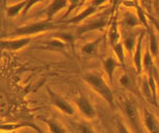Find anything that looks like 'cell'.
<instances>
[{"label":"cell","mask_w":159,"mask_h":133,"mask_svg":"<svg viewBox=\"0 0 159 133\" xmlns=\"http://www.w3.org/2000/svg\"><path fill=\"white\" fill-rule=\"evenodd\" d=\"M82 78L110 106L115 107V97H113V94L111 92V89H110V87L107 85L106 82H105L104 79L100 75L95 73H86L83 75Z\"/></svg>","instance_id":"1"},{"label":"cell","mask_w":159,"mask_h":133,"mask_svg":"<svg viewBox=\"0 0 159 133\" xmlns=\"http://www.w3.org/2000/svg\"><path fill=\"white\" fill-rule=\"evenodd\" d=\"M61 26L50 22V20H44L41 22H35L29 25H24L21 27H17L13 31L10 32V37L13 38H21V37H31L34 34L47 31V30H54L58 29Z\"/></svg>","instance_id":"2"},{"label":"cell","mask_w":159,"mask_h":133,"mask_svg":"<svg viewBox=\"0 0 159 133\" xmlns=\"http://www.w3.org/2000/svg\"><path fill=\"white\" fill-rule=\"evenodd\" d=\"M106 16L104 15H101L99 18H96V19L92 20L91 22H88L83 25L79 26L76 31V34L77 35H82L84 34L86 32H89V31H93V30H101L103 29L104 27L107 26L108 24V20L106 19Z\"/></svg>","instance_id":"3"},{"label":"cell","mask_w":159,"mask_h":133,"mask_svg":"<svg viewBox=\"0 0 159 133\" xmlns=\"http://www.w3.org/2000/svg\"><path fill=\"white\" fill-rule=\"evenodd\" d=\"M48 94H49V97H50V100H51V102H52V104L54 105L55 107H57L61 111H62V112L66 114H70V116L75 113L74 107L72 106L66 99H64L61 96H58L57 94H55L54 92H52L50 89H48Z\"/></svg>","instance_id":"4"},{"label":"cell","mask_w":159,"mask_h":133,"mask_svg":"<svg viewBox=\"0 0 159 133\" xmlns=\"http://www.w3.org/2000/svg\"><path fill=\"white\" fill-rule=\"evenodd\" d=\"M31 42V37H21L15 38L13 40H2L1 41V49L10 50V51H18L22 48L26 47Z\"/></svg>","instance_id":"5"},{"label":"cell","mask_w":159,"mask_h":133,"mask_svg":"<svg viewBox=\"0 0 159 133\" xmlns=\"http://www.w3.org/2000/svg\"><path fill=\"white\" fill-rule=\"evenodd\" d=\"M69 3V0H53L45 10L42 11L41 15H44L46 19L51 20L55 14H57L59 11L65 8Z\"/></svg>","instance_id":"6"},{"label":"cell","mask_w":159,"mask_h":133,"mask_svg":"<svg viewBox=\"0 0 159 133\" xmlns=\"http://www.w3.org/2000/svg\"><path fill=\"white\" fill-rule=\"evenodd\" d=\"M70 47L69 45L61 40L59 38H54L51 39V40L45 42L43 46H40L39 48L40 49H44V50H49V51H59V52H65L68 48Z\"/></svg>","instance_id":"7"},{"label":"cell","mask_w":159,"mask_h":133,"mask_svg":"<svg viewBox=\"0 0 159 133\" xmlns=\"http://www.w3.org/2000/svg\"><path fill=\"white\" fill-rule=\"evenodd\" d=\"M75 103H76V106L78 107V109L81 111L88 119H93V117H95L96 111L94 109V107H93V105L89 103V101L85 97H83V96L79 97L78 99H76Z\"/></svg>","instance_id":"8"},{"label":"cell","mask_w":159,"mask_h":133,"mask_svg":"<svg viewBox=\"0 0 159 133\" xmlns=\"http://www.w3.org/2000/svg\"><path fill=\"white\" fill-rule=\"evenodd\" d=\"M102 63H103V68H104L105 73L107 74V76H108L110 81H112L113 72H115L116 69L119 68L120 66H123L121 62H118V60L115 59L111 56L106 57V58H103L102 59Z\"/></svg>","instance_id":"9"},{"label":"cell","mask_w":159,"mask_h":133,"mask_svg":"<svg viewBox=\"0 0 159 133\" xmlns=\"http://www.w3.org/2000/svg\"><path fill=\"white\" fill-rule=\"evenodd\" d=\"M97 8H98V7H96V5H94V4L89 5V7H86L85 10H83V11H81L80 14H78L76 17L72 18V19L67 21L66 24L69 25V24H77V23H79V22H81V21L86 19L88 17L92 16L93 14H95L96 11H97Z\"/></svg>","instance_id":"10"},{"label":"cell","mask_w":159,"mask_h":133,"mask_svg":"<svg viewBox=\"0 0 159 133\" xmlns=\"http://www.w3.org/2000/svg\"><path fill=\"white\" fill-rule=\"evenodd\" d=\"M145 37V31L142 33L139 37V41H137L135 51H134V65H135V69L137 73H140L143 69V58H142V42L143 39Z\"/></svg>","instance_id":"11"},{"label":"cell","mask_w":159,"mask_h":133,"mask_svg":"<svg viewBox=\"0 0 159 133\" xmlns=\"http://www.w3.org/2000/svg\"><path fill=\"white\" fill-rule=\"evenodd\" d=\"M28 0H22V1L18 2V3L11 5V7H7V16L8 18H15L18 16L20 13H22L24 8L27 5Z\"/></svg>","instance_id":"12"},{"label":"cell","mask_w":159,"mask_h":133,"mask_svg":"<svg viewBox=\"0 0 159 133\" xmlns=\"http://www.w3.org/2000/svg\"><path fill=\"white\" fill-rule=\"evenodd\" d=\"M108 40H109L110 45L119 43L120 32H119V28H118V22H116V19H113L112 22L110 23L109 30H108Z\"/></svg>","instance_id":"13"},{"label":"cell","mask_w":159,"mask_h":133,"mask_svg":"<svg viewBox=\"0 0 159 133\" xmlns=\"http://www.w3.org/2000/svg\"><path fill=\"white\" fill-rule=\"evenodd\" d=\"M145 124L150 132H159L158 123L156 122L153 114L148 111H145Z\"/></svg>","instance_id":"14"},{"label":"cell","mask_w":159,"mask_h":133,"mask_svg":"<svg viewBox=\"0 0 159 133\" xmlns=\"http://www.w3.org/2000/svg\"><path fill=\"white\" fill-rule=\"evenodd\" d=\"M125 112L127 114V117H129V120L132 122V125L134 127H137V124H139V117H137V111L135 109V107L132 104L126 102L125 103Z\"/></svg>","instance_id":"15"},{"label":"cell","mask_w":159,"mask_h":133,"mask_svg":"<svg viewBox=\"0 0 159 133\" xmlns=\"http://www.w3.org/2000/svg\"><path fill=\"white\" fill-rule=\"evenodd\" d=\"M99 43H100V40H95L93 42H89V43H86L85 45L82 46L81 51L83 53L89 54V55H94L98 51Z\"/></svg>","instance_id":"16"},{"label":"cell","mask_w":159,"mask_h":133,"mask_svg":"<svg viewBox=\"0 0 159 133\" xmlns=\"http://www.w3.org/2000/svg\"><path fill=\"white\" fill-rule=\"evenodd\" d=\"M124 24L126 26H129V27H134V26H137V25H140L142 22H140L139 16H135L132 13H126L125 14V17H124Z\"/></svg>","instance_id":"17"},{"label":"cell","mask_w":159,"mask_h":133,"mask_svg":"<svg viewBox=\"0 0 159 133\" xmlns=\"http://www.w3.org/2000/svg\"><path fill=\"white\" fill-rule=\"evenodd\" d=\"M111 47H112L113 51H115L116 55L118 56L119 62L124 66L125 65V56H124V48L125 47H124V45L119 42V43L111 45Z\"/></svg>","instance_id":"18"},{"label":"cell","mask_w":159,"mask_h":133,"mask_svg":"<svg viewBox=\"0 0 159 133\" xmlns=\"http://www.w3.org/2000/svg\"><path fill=\"white\" fill-rule=\"evenodd\" d=\"M143 66L146 70L150 71V73H152V70H153V68H154V63H153V55L151 54V52H150L149 49L146 51L145 55H143Z\"/></svg>","instance_id":"19"},{"label":"cell","mask_w":159,"mask_h":133,"mask_svg":"<svg viewBox=\"0 0 159 133\" xmlns=\"http://www.w3.org/2000/svg\"><path fill=\"white\" fill-rule=\"evenodd\" d=\"M45 123L47 124L48 127H49V131L50 132H66L67 130L65 128H62V126H61L59 124L56 122V121H53V120H43Z\"/></svg>","instance_id":"20"},{"label":"cell","mask_w":159,"mask_h":133,"mask_svg":"<svg viewBox=\"0 0 159 133\" xmlns=\"http://www.w3.org/2000/svg\"><path fill=\"white\" fill-rule=\"evenodd\" d=\"M136 40L134 35H127L124 39V42H123V45H124L125 49L128 51V52H132L134 47H136Z\"/></svg>","instance_id":"21"},{"label":"cell","mask_w":159,"mask_h":133,"mask_svg":"<svg viewBox=\"0 0 159 133\" xmlns=\"http://www.w3.org/2000/svg\"><path fill=\"white\" fill-rule=\"evenodd\" d=\"M158 43H157V39H156L155 34L152 31H150V52L154 56H157L158 54Z\"/></svg>","instance_id":"22"},{"label":"cell","mask_w":159,"mask_h":133,"mask_svg":"<svg viewBox=\"0 0 159 133\" xmlns=\"http://www.w3.org/2000/svg\"><path fill=\"white\" fill-rule=\"evenodd\" d=\"M57 38L61 39L62 41L66 42L69 46H70L71 48L74 47V41L75 39L72 34H70V33H57V35H56Z\"/></svg>","instance_id":"23"},{"label":"cell","mask_w":159,"mask_h":133,"mask_svg":"<svg viewBox=\"0 0 159 133\" xmlns=\"http://www.w3.org/2000/svg\"><path fill=\"white\" fill-rule=\"evenodd\" d=\"M80 7V0H69V7H68V11L64 15L62 18H67L69 15H70L72 11H73L75 8Z\"/></svg>","instance_id":"24"},{"label":"cell","mask_w":159,"mask_h":133,"mask_svg":"<svg viewBox=\"0 0 159 133\" xmlns=\"http://www.w3.org/2000/svg\"><path fill=\"white\" fill-rule=\"evenodd\" d=\"M136 10H137V16H139V20H140V22H142V24H143L147 28L149 29V26H148V23H147V20H146V16H145V14H143V11H142V8H140L139 5L136 7Z\"/></svg>","instance_id":"25"},{"label":"cell","mask_w":159,"mask_h":133,"mask_svg":"<svg viewBox=\"0 0 159 133\" xmlns=\"http://www.w3.org/2000/svg\"><path fill=\"white\" fill-rule=\"evenodd\" d=\"M40 1H42V0H28L27 5H26V7L24 8L23 11H22V16H25V15L28 13V11L30 10V8H31L32 7H34V5H35L37 3H39Z\"/></svg>","instance_id":"26"},{"label":"cell","mask_w":159,"mask_h":133,"mask_svg":"<svg viewBox=\"0 0 159 133\" xmlns=\"http://www.w3.org/2000/svg\"><path fill=\"white\" fill-rule=\"evenodd\" d=\"M120 83L126 87L129 86V84H130V78H129L128 75H126V74L123 75V76L120 78Z\"/></svg>","instance_id":"27"},{"label":"cell","mask_w":159,"mask_h":133,"mask_svg":"<svg viewBox=\"0 0 159 133\" xmlns=\"http://www.w3.org/2000/svg\"><path fill=\"white\" fill-rule=\"evenodd\" d=\"M106 1H107V0H93V4L99 7H101L103 3H105Z\"/></svg>","instance_id":"28"},{"label":"cell","mask_w":159,"mask_h":133,"mask_svg":"<svg viewBox=\"0 0 159 133\" xmlns=\"http://www.w3.org/2000/svg\"><path fill=\"white\" fill-rule=\"evenodd\" d=\"M85 1H86V0H80V5L84 4V3H85Z\"/></svg>","instance_id":"29"},{"label":"cell","mask_w":159,"mask_h":133,"mask_svg":"<svg viewBox=\"0 0 159 133\" xmlns=\"http://www.w3.org/2000/svg\"><path fill=\"white\" fill-rule=\"evenodd\" d=\"M132 1H133V2H134V4H135V5H136V7H137V5H139V4H137V0H132Z\"/></svg>","instance_id":"30"},{"label":"cell","mask_w":159,"mask_h":133,"mask_svg":"<svg viewBox=\"0 0 159 133\" xmlns=\"http://www.w3.org/2000/svg\"><path fill=\"white\" fill-rule=\"evenodd\" d=\"M7 4V0H3V5Z\"/></svg>","instance_id":"31"},{"label":"cell","mask_w":159,"mask_h":133,"mask_svg":"<svg viewBox=\"0 0 159 133\" xmlns=\"http://www.w3.org/2000/svg\"><path fill=\"white\" fill-rule=\"evenodd\" d=\"M143 1H147V0H143Z\"/></svg>","instance_id":"32"}]
</instances>
